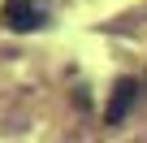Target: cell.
Wrapping results in <instances>:
<instances>
[{
  "instance_id": "6da1fadb",
  "label": "cell",
  "mask_w": 147,
  "mask_h": 143,
  "mask_svg": "<svg viewBox=\"0 0 147 143\" xmlns=\"http://www.w3.org/2000/svg\"><path fill=\"white\" fill-rule=\"evenodd\" d=\"M5 22H9V30H39L48 18L30 0H5Z\"/></svg>"
},
{
  "instance_id": "7a4b0ae2",
  "label": "cell",
  "mask_w": 147,
  "mask_h": 143,
  "mask_svg": "<svg viewBox=\"0 0 147 143\" xmlns=\"http://www.w3.org/2000/svg\"><path fill=\"white\" fill-rule=\"evenodd\" d=\"M134 91H138L134 78H117V83H113V96H108V108H104V121H108V126H121V121H125V113H130V104H134Z\"/></svg>"
}]
</instances>
